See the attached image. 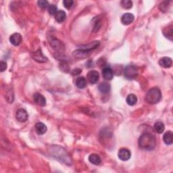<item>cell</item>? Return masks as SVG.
Segmentation results:
<instances>
[{"mask_svg": "<svg viewBox=\"0 0 173 173\" xmlns=\"http://www.w3.org/2000/svg\"><path fill=\"white\" fill-rule=\"evenodd\" d=\"M138 144L141 149L148 151L153 150L156 146V138L151 133H144L139 138Z\"/></svg>", "mask_w": 173, "mask_h": 173, "instance_id": "cell-1", "label": "cell"}, {"mask_svg": "<svg viewBox=\"0 0 173 173\" xmlns=\"http://www.w3.org/2000/svg\"><path fill=\"white\" fill-rule=\"evenodd\" d=\"M162 98L161 91L157 87L152 88L149 89L145 96V101L149 104H158Z\"/></svg>", "mask_w": 173, "mask_h": 173, "instance_id": "cell-2", "label": "cell"}, {"mask_svg": "<svg viewBox=\"0 0 173 173\" xmlns=\"http://www.w3.org/2000/svg\"><path fill=\"white\" fill-rule=\"evenodd\" d=\"M139 70L137 66L134 65H129L124 68V75L129 80H132L138 76Z\"/></svg>", "mask_w": 173, "mask_h": 173, "instance_id": "cell-3", "label": "cell"}, {"mask_svg": "<svg viewBox=\"0 0 173 173\" xmlns=\"http://www.w3.org/2000/svg\"><path fill=\"white\" fill-rule=\"evenodd\" d=\"M50 45L55 50L58 51L59 52H62L65 50V46L63 43L60 40H58L56 37H52L50 39Z\"/></svg>", "mask_w": 173, "mask_h": 173, "instance_id": "cell-4", "label": "cell"}, {"mask_svg": "<svg viewBox=\"0 0 173 173\" xmlns=\"http://www.w3.org/2000/svg\"><path fill=\"white\" fill-rule=\"evenodd\" d=\"M30 56L35 61L39 63H44L48 61V58L44 56V54H43L40 49L36 51V52H33L31 53Z\"/></svg>", "mask_w": 173, "mask_h": 173, "instance_id": "cell-5", "label": "cell"}, {"mask_svg": "<svg viewBox=\"0 0 173 173\" xmlns=\"http://www.w3.org/2000/svg\"><path fill=\"white\" fill-rule=\"evenodd\" d=\"M100 45V42L99 41H94L90 43H87V44L82 45L79 47V49L86 51V52H91V51L96 49L97 48H99V46Z\"/></svg>", "mask_w": 173, "mask_h": 173, "instance_id": "cell-6", "label": "cell"}, {"mask_svg": "<svg viewBox=\"0 0 173 173\" xmlns=\"http://www.w3.org/2000/svg\"><path fill=\"white\" fill-rule=\"evenodd\" d=\"M28 113L25 109H19L16 113V118L17 120L21 122V123H25L28 120Z\"/></svg>", "mask_w": 173, "mask_h": 173, "instance_id": "cell-7", "label": "cell"}, {"mask_svg": "<svg viewBox=\"0 0 173 173\" xmlns=\"http://www.w3.org/2000/svg\"><path fill=\"white\" fill-rule=\"evenodd\" d=\"M118 156L122 161H127L131 158V154L129 149L126 148H121L118 153Z\"/></svg>", "mask_w": 173, "mask_h": 173, "instance_id": "cell-8", "label": "cell"}, {"mask_svg": "<svg viewBox=\"0 0 173 173\" xmlns=\"http://www.w3.org/2000/svg\"><path fill=\"white\" fill-rule=\"evenodd\" d=\"M10 41L12 44L14 46L19 45L22 41V35L18 33H15L12 34L10 37Z\"/></svg>", "mask_w": 173, "mask_h": 173, "instance_id": "cell-9", "label": "cell"}, {"mask_svg": "<svg viewBox=\"0 0 173 173\" xmlns=\"http://www.w3.org/2000/svg\"><path fill=\"white\" fill-rule=\"evenodd\" d=\"M100 78V74L96 70H91L87 74V79L90 83L96 84Z\"/></svg>", "mask_w": 173, "mask_h": 173, "instance_id": "cell-10", "label": "cell"}, {"mask_svg": "<svg viewBox=\"0 0 173 173\" xmlns=\"http://www.w3.org/2000/svg\"><path fill=\"white\" fill-rule=\"evenodd\" d=\"M72 56L77 59H84L88 58L90 56V52L78 49L74 51L72 53Z\"/></svg>", "mask_w": 173, "mask_h": 173, "instance_id": "cell-11", "label": "cell"}, {"mask_svg": "<svg viewBox=\"0 0 173 173\" xmlns=\"http://www.w3.org/2000/svg\"><path fill=\"white\" fill-rule=\"evenodd\" d=\"M134 16L131 13H125L123 15V16L121 17V22L123 23L124 25H129L134 21Z\"/></svg>", "mask_w": 173, "mask_h": 173, "instance_id": "cell-12", "label": "cell"}, {"mask_svg": "<svg viewBox=\"0 0 173 173\" xmlns=\"http://www.w3.org/2000/svg\"><path fill=\"white\" fill-rule=\"evenodd\" d=\"M159 64L160 66H162V67L164 68H169L172 66V60L169 57H163L160 59Z\"/></svg>", "mask_w": 173, "mask_h": 173, "instance_id": "cell-13", "label": "cell"}, {"mask_svg": "<svg viewBox=\"0 0 173 173\" xmlns=\"http://www.w3.org/2000/svg\"><path fill=\"white\" fill-rule=\"evenodd\" d=\"M33 100L35 103L39 105L45 106L46 104V100H45V97L39 93H36L34 94Z\"/></svg>", "mask_w": 173, "mask_h": 173, "instance_id": "cell-14", "label": "cell"}, {"mask_svg": "<svg viewBox=\"0 0 173 173\" xmlns=\"http://www.w3.org/2000/svg\"><path fill=\"white\" fill-rule=\"evenodd\" d=\"M102 76H103L105 80L107 81L112 80L114 77L113 70L110 67H105L103 70H102Z\"/></svg>", "mask_w": 173, "mask_h": 173, "instance_id": "cell-15", "label": "cell"}, {"mask_svg": "<svg viewBox=\"0 0 173 173\" xmlns=\"http://www.w3.org/2000/svg\"><path fill=\"white\" fill-rule=\"evenodd\" d=\"M35 131L39 135H42L43 134H45L46 133L48 128H47L46 125L45 124H43V123H37L35 124Z\"/></svg>", "mask_w": 173, "mask_h": 173, "instance_id": "cell-16", "label": "cell"}, {"mask_svg": "<svg viewBox=\"0 0 173 173\" xmlns=\"http://www.w3.org/2000/svg\"><path fill=\"white\" fill-rule=\"evenodd\" d=\"M163 141L168 145H172L173 143V133L171 131L165 133L163 136Z\"/></svg>", "mask_w": 173, "mask_h": 173, "instance_id": "cell-17", "label": "cell"}, {"mask_svg": "<svg viewBox=\"0 0 173 173\" xmlns=\"http://www.w3.org/2000/svg\"><path fill=\"white\" fill-rule=\"evenodd\" d=\"M163 33L164 36L166 37L167 39H170V40H172V37H173V26L172 24L168 25L163 30Z\"/></svg>", "mask_w": 173, "mask_h": 173, "instance_id": "cell-18", "label": "cell"}, {"mask_svg": "<svg viewBox=\"0 0 173 173\" xmlns=\"http://www.w3.org/2000/svg\"><path fill=\"white\" fill-rule=\"evenodd\" d=\"M55 19L58 23H62L65 21L66 17V14L64 11L63 10H58L56 14L54 16Z\"/></svg>", "mask_w": 173, "mask_h": 173, "instance_id": "cell-19", "label": "cell"}, {"mask_svg": "<svg viewBox=\"0 0 173 173\" xmlns=\"http://www.w3.org/2000/svg\"><path fill=\"white\" fill-rule=\"evenodd\" d=\"M89 161L94 165H100L101 162V158L99 155L96 154H92L89 156Z\"/></svg>", "mask_w": 173, "mask_h": 173, "instance_id": "cell-20", "label": "cell"}, {"mask_svg": "<svg viewBox=\"0 0 173 173\" xmlns=\"http://www.w3.org/2000/svg\"><path fill=\"white\" fill-rule=\"evenodd\" d=\"M110 85L108 82H102L99 85V91L103 94H107L110 91Z\"/></svg>", "mask_w": 173, "mask_h": 173, "instance_id": "cell-21", "label": "cell"}, {"mask_svg": "<svg viewBox=\"0 0 173 173\" xmlns=\"http://www.w3.org/2000/svg\"><path fill=\"white\" fill-rule=\"evenodd\" d=\"M76 86L79 89H84L86 86V81L84 77H79L76 80Z\"/></svg>", "mask_w": 173, "mask_h": 173, "instance_id": "cell-22", "label": "cell"}, {"mask_svg": "<svg viewBox=\"0 0 173 173\" xmlns=\"http://www.w3.org/2000/svg\"><path fill=\"white\" fill-rule=\"evenodd\" d=\"M165 127L164 124L162 122H156L154 124V130L158 134H162V133L164 131Z\"/></svg>", "mask_w": 173, "mask_h": 173, "instance_id": "cell-23", "label": "cell"}, {"mask_svg": "<svg viewBox=\"0 0 173 173\" xmlns=\"http://www.w3.org/2000/svg\"><path fill=\"white\" fill-rule=\"evenodd\" d=\"M137 97L134 94H130L127 97V103L129 105L133 106L137 104Z\"/></svg>", "mask_w": 173, "mask_h": 173, "instance_id": "cell-24", "label": "cell"}, {"mask_svg": "<svg viewBox=\"0 0 173 173\" xmlns=\"http://www.w3.org/2000/svg\"><path fill=\"white\" fill-rule=\"evenodd\" d=\"M120 5L125 10H129L133 7V2L130 0H123L120 2Z\"/></svg>", "mask_w": 173, "mask_h": 173, "instance_id": "cell-25", "label": "cell"}, {"mask_svg": "<svg viewBox=\"0 0 173 173\" xmlns=\"http://www.w3.org/2000/svg\"><path fill=\"white\" fill-rule=\"evenodd\" d=\"M169 4H170V2H167V1H165L161 3L159 6V8L161 10V12H166L169 7Z\"/></svg>", "mask_w": 173, "mask_h": 173, "instance_id": "cell-26", "label": "cell"}, {"mask_svg": "<svg viewBox=\"0 0 173 173\" xmlns=\"http://www.w3.org/2000/svg\"><path fill=\"white\" fill-rule=\"evenodd\" d=\"M48 12L49 13L50 15H54L56 14L58 10L57 8V6L56 5H54V4H51L48 6Z\"/></svg>", "mask_w": 173, "mask_h": 173, "instance_id": "cell-27", "label": "cell"}, {"mask_svg": "<svg viewBox=\"0 0 173 173\" xmlns=\"http://www.w3.org/2000/svg\"><path fill=\"white\" fill-rule=\"evenodd\" d=\"M37 4L39 7H40L42 9H45L46 7H48V6H49V2L46 1V0H39L37 2Z\"/></svg>", "mask_w": 173, "mask_h": 173, "instance_id": "cell-28", "label": "cell"}, {"mask_svg": "<svg viewBox=\"0 0 173 173\" xmlns=\"http://www.w3.org/2000/svg\"><path fill=\"white\" fill-rule=\"evenodd\" d=\"M73 3L74 2L72 0H64V1H63V4H64V6L67 9H70V7H72Z\"/></svg>", "mask_w": 173, "mask_h": 173, "instance_id": "cell-29", "label": "cell"}, {"mask_svg": "<svg viewBox=\"0 0 173 173\" xmlns=\"http://www.w3.org/2000/svg\"><path fill=\"white\" fill-rule=\"evenodd\" d=\"M100 27H101V21H100V20L97 19L95 22V25H94L93 31H94V32H97V31L100 30Z\"/></svg>", "mask_w": 173, "mask_h": 173, "instance_id": "cell-30", "label": "cell"}, {"mask_svg": "<svg viewBox=\"0 0 173 173\" xmlns=\"http://www.w3.org/2000/svg\"><path fill=\"white\" fill-rule=\"evenodd\" d=\"M7 68V64L6 62L1 61L0 62V69H1V72H3Z\"/></svg>", "mask_w": 173, "mask_h": 173, "instance_id": "cell-31", "label": "cell"}, {"mask_svg": "<svg viewBox=\"0 0 173 173\" xmlns=\"http://www.w3.org/2000/svg\"><path fill=\"white\" fill-rule=\"evenodd\" d=\"M81 72H82V70L77 68V69H74L72 70V74L73 76H77V75H78V74H80Z\"/></svg>", "mask_w": 173, "mask_h": 173, "instance_id": "cell-32", "label": "cell"}]
</instances>
